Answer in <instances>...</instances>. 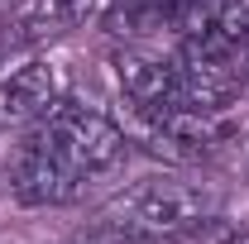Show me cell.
<instances>
[{"label": "cell", "mask_w": 249, "mask_h": 244, "mask_svg": "<svg viewBox=\"0 0 249 244\" xmlns=\"http://www.w3.org/2000/svg\"><path fill=\"white\" fill-rule=\"evenodd\" d=\"M211 215H216V196L206 187L154 177V182L124 187L120 196H110L101 220L124 230V235H139L149 244H173L192 230H201Z\"/></svg>", "instance_id": "1"}, {"label": "cell", "mask_w": 249, "mask_h": 244, "mask_svg": "<svg viewBox=\"0 0 249 244\" xmlns=\"http://www.w3.org/2000/svg\"><path fill=\"white\" fill-rule=\"evenodd\" d=\"M34 134H38L48 149H58L62 158H67L77 173H87V177L110 173L124 158V149H129V134H124L110 115H101L91 105H77V101H62Z\"/></svg>", "instance_id": "2"}, {"label": "cell", "mask_w": 249, "mask_h": 244, "mask_svg": "<svg viewBox=\"0 0 249 244\" xmlns=\"http://www.w3.org/2000/svg\"><path fill=\"white\" fill-rule=\"evenodd\" d=\"M173 34L192 53L235 58L249 48V0H178Z\"/></svg>", "instance_id": "3"}, {"label": "cell", "mask_w": 249, "mask_h": 244, "mask_svg": "<svg viewBox=\"0 0 249 244\" xmlns=\"http://www.w3.org/2000/svg\"><path fill=\"white\" fill-rule=\"evenodd\" d=\"M139 124L158 153L182 163H201L235 139L230 110H158V115H139Z\"/></svg>", "instance_id": "4"}, {"label": "cell", "mask_w": 249, "mask_h": 244, "mask_svg": "<svg viewBox=\"0 0 249 244\" xmlns=\"http://www.w3.org/2000/svg\"><path fill=\"white\" fill-rule=\"evenodd\" d=\"M62 101H67V91H62V72L48 58L19 62L15 72L0 77V129L34 134Z\"/></svg>", "instance_id": "5"}, {"label": "cell", "mask_w": 249, "mask_h": 244, "mask_svg": "<svg viewBox=\"0 0 249 244\" xmlns=\"http://www.w3.org/2000/svg\"><path fill=\"white\" fill-rule=\"evenodd\" d=\"M115 82L134 115H158V110H182V77H178V53L158 48H120L115 53Z\"/></svg>", "instance_id": "6"}, {"label": "cell", "mask_w": 249, "mask_h": 244, "mask_svg": "<svg viewBox=\"0 0 249 244\" xmlns=\"http://www.w3.org/2000/svg\"><path fill=\"white\" fill-rule=\"evenodd\" d=\"M15 196L24 201V206H67V201H77L82 192H87V173H77L58 149H48L38 134L24 139V149L15 158Z\"/></svg>", "instance_id": "7"}, {"label": "cell", "mask_w": 249, "mask_h": 244, "mask_svg": "<svg viewBox=\"0 0 249 244\" xmlns=\"http://www.w3.org/2000/svg\"><path fill=\"white\" fill-rule=\"evenodd\" d=\"M96 10H101V0H24L19 29H24V38H53V34L87 24Z\"/></svg>", "instance_id": "8"}, {"label": "cell", "mask_w": 249, "mask_h": 244, "mask_svg": "<svg viewBox=\"0 0 249 244\" xmlns=\"http://www.w3.org/2000/svg\"><path fill=\"white\" fill-rule=\"evenodd\" d=\"M72 244H149V240H139V235H124V230H115V225H96V230H87V235H77Z\"/></svg>", "instance_id": "9"}, {"label": "cell", "mask_w": 249, "mask_h": 244, "mask_svg": "<svg viewBox=\"0 0 249 244\" xmlns=\"http://www.w3.org/2000/svg\"><path fill=\"white\" fill-rule=\"evenodd\" d=\"M240 72H245V82H249V48H245V67H240Z\"/></svg>", "instance_id": "10"}, {"label": "cell", "mask_w": 249, "mask_h": 244, "mask_svg": "<svg viewBox=\"0 0 249 244\" xmlns=\"http://www.w3.org/2000/svg\"><path fill=\"white\" fill-rule=\"evenodd\" d=\"M0 5H15V0H0Z\"/></svg>", "instance_id": "11"}]
</instances>
